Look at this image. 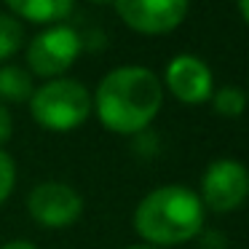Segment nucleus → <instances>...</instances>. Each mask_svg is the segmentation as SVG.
I'll list each match as a JSON object with an SVG mask.
<instances>
[{"instance_id": "obj_18", "label": "nucleus", "mask_w": 249, "mask_h": 249, "mask_svg": "<svg viewBox=\"0 0 249 249\" xmlns=\"http://www.w3.org/2000/svg\"><path fill=\"white\" fill-rule=\"evenodd\" d=\"M91 3H110V0H91Z\"/></svg>"}, {"instance_id": "obj_8", "label": "nucleus", "mask_w": 249, "mask_h": 249, "mask_svg": "<svg viewBox=\"0 0 249 249\" xmlns=\"http://www.w3.org/2000/svg\"><path fill=\"white\" fill-rule=\"evenodd\" d=\"M166 86L179 102L201 105L209 102L212 94H214V78H212V70L206 67V62H201L198 56L182 54L169 62Z\"/></svg>"}, {"instance_id": "obj_15", "label": "nucleus", "mask_w": 249, "mask_h": 249, "mask_svg": "<svg viewBox=\"0 0 249 249\" xmlns=\"http://www.w3.org/2000/svg\"><path fill=\"white\" fill-rule=\"evenodd\" d=\"M0 249H38V247H35V244H30V241H22V238H17V241L3 244Z\"/></svg>"}, {"instance_id": "obj_13", "label": "nucleus", "mask_w": 249, "mask_h": 249, "mask_svg": "<svg viewBox=\"0 0 249 249\" xmlns=\"http://www.w3.org/2000/svg\"><path fill=\"white\" fill-rule=\"evenodd\" d=\"M14 185H17V166L6 150H0V204L11 196Z\"/></svg>"}, {"instance_id": "obj_17", "label": "nucleus", "mask_w": 249, "mask_h": 249, "mask_svg": "<svg viewBox=\"0 0 249 249\" xmlns=\"http://www.w3.org/2000/svg\"><path fill=\"white\" fill-rule=\"evenodd\" d=\"M126 249H156V247H126Z\"/></svg>"}, {"instance_id": "obj_14", "label": "nucleus", "mask_w": 249, "mask_h": 249, "mask_svg": "<svg viewBox=\"0 0 249 249\" xmlns=\"http://www.w3.org/2000/svg\"><path fill=\"white\" fill-rule=\"evenodd\" d=\"M11 131H14V121H11V113L6 110V105L0 102V145L11 140Z\"/></svg>"}, {"instance_id": "obj_11", "label": "nucleus", "mask_w": 249, "mask_h": 249, "mask_svg": "<svg viewBox=\"0 0 249 249\" xmlns=\"http://www.w3.org/2000/svg\"><path fill=\"white\" fill-rule=\"evenodd\" d=\"M212 105L222 118H238L247 110V94L238 86H222V89H214Z\"/></svg>"}, {"instance_id": "obj_4", "label": "nucleus", "mask_w": 249, "mask_h": 249, "mask_svg": "<svg viewBox=\"0 0 249 249\" xmlns=\"http://www.w3.org/2000/svg\"><path fill=\"white\" fill-rule=\"evenodd\" d=\"M83 51V40L72 27L54 24V27L38 33L27 46V67L38 78H62Z\"/></svg>"}, {"instance_id": "obj_10", "label": "nucleus", "mask_w": 249, "mask_h": 249, "mask_svg": "<svg viewBox=\"0 0 249 249\" xmlns=\"http://www.w3.org/2000/svg\"><path fill=\"white\" fill-rule=\"evenodd\" d=\"M33 78L19 65L0 67V99L3 102H27L33 97Z\"/></svg>"}, {"instance_id": "obj_6", "label": "nucleus", "mask_w": 249, "mask_h": 249, "mask_svg": "<svg viewBox=\"0 0 249 249\" xmlns=\"http://www.w3.org/2000/svg\"><path fill=\"white\" fill-rule=\"evenodd\" d=\"M190 0H115L121 22L140 35H166L188 17Z\"/></svg>"}, {"instance_id": "obj_12", "label": "nucleus", "mask_w": 249, "mask_h": 249, "mask_svg": "<svg viewBox=\"0 0 249 249\" xmlns=\"http://www.w3.org/2000/svg\"><path fill=\"white\" fill-rule=\"evenodd\" d=\"M24 43V27L19 19L0 14V62L11 59Z\"/></svg>"}, {"instance_id": "obj_7", "label": "nucleus", "mask_w": 249, "mask_h": 249, "mask_svg": "<svg viewBox=\"0 0 249 249\" xmlns=\"http://www.w3.org/2000/svg\"><path fill=\"white\" fill-rule=\"evenodd\" d=\"M27 212L43 228H67L83 214V198L75 188L65 182H40L27 198Z\"/></svg>"}, {"instance_id": "obj_3", "label": "nucleus", "mask_w": 249, "mask_h": 249, "mask_svg": "<svg viewBox=\"0 0 249 249\" xmlns=\"http://www.w3.org/2000/svg\"><path fill=\"white\" fill-rule=\"evenodd\" d=\"M30 113L43 129L70 131L86 124V118L91 115V94L81 81L54 78L33 91Z\"/></svg>"}, {"instance_id": "obj_16", "label": "nucleus", "mask_w": 249, "mask_h": 249, "mask_svg": "<svg viewBox=\"0 0 249 249\" xmlns=\"http://www.w3.org/2000/svg\"><path fill=\"white\" fill-rule=\"evenodd\" d=\"M236 3H238V11H241L244 22L249 24V0H236Z\"/></svg>"}, {"instance_id": "obj_1", "label": "nucleus", "mask_w": 249, "mask_h": 249, "mask_svg": "<svg viewBox=\"0 0 249 249\" xmlns=\"http://www.w3.org/2000/svg\"><path fill=\"white\" fill-rule=\"evenodd\" d=\"M163 102V89L150 67L124 65L110 70L94 94V110L105 129L137 134L147 129Z\"/></svg>"}, {"instance_id": "obj_9", "label": "nucleus", "mask_w": 249, "mask_h": 249, "mask_svg": "<svg viewBox=\"0 0 249 249\" xmlns=\"http://www.w3.org/2000/svg\"><path fill=\"white\" fill-rule=\"evenodd\" d=\"M6 6L17 17L27 19V22L49 24V22H62L65 17H70L72 0H6Z\"/></svg>"}, {"instance_id": "obj_5", "label": "nucleus", "mask_w": 249, "mask_h": 249, "mask_svg": "<svg viewBox=\"0 0 249 249\" xmlns=\"http://www.w3.org/2000/svg\"><path fill=\"white\" fill-rule=\"evenodd\" d=\"M249 198V169L233 158H217L201 179V204L212 212H233Z\"/></svg>"}, {"instance_id": "obj_2", "label": "nucleus", "mask_w": 249, "mask_h": 249, "mask_svg": "<svg viewBox=\"0 0 249 249\" xmlns=\"http://www.w3.org/2000/svg\"><path fill=\"white\" fill-rule=\"evenodd\" d=\"M134 231L156 247H177L196 238L204 228V204L190 188L163 185L137 204Z\"/></svg>"}]
</instances>
